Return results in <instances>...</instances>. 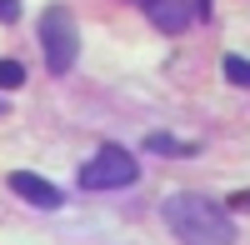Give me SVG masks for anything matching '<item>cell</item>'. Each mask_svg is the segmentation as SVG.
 I'll return each mask as SVG.
<instances>
[{
    "instance_id": "cell-4",
    "label": "cell",
    "mask_w": 250,
    "mask_h": 245,
    "mask_svg": "<svg viewBox=\"0 0 250 245\" xmlns=\"http://www.w3.org/2000/svg\"><path fill=\"white\" fill-rule=\"evenodd\" d=\"M10 190L20 195V200H30V205H40V210H60V185H50L45 175H35V170H10Z\"/></svg>"
},
{
    "instance_id": "cell-3",
    "label": "cell",
    "mask_w": 250,
    "mask_h": 245,
    "mask_svg": "<svg viewBox=\"0 0 250 245\" xmlns=\"http://www.w3.org/2000/svg\"><path fill=\"white\" fill-rule=\"evenodd\" d=\"M135 155L125 145H100L85 165H80V190H120V185H135Z\"/></svg>"
},
{
    "instance_id": "cell-5",
    "label": "cell",
    "mask_w": 250,
    "mask_h": 245,
    "mask_svg": "<svg viewBox=\"0 0 250 245\" xmlns=\"http://www.w3.org/2000/svg\"><path fill=\"white\" fill-rule=\"evenodd\" d=\"M145 5H150V20H155V25L160 30H185V25H190V15H195V5H190V0H145Z\"/></svg>"
},
{
    "instance_id": "cell-1",
    "label": "cell",
    "mask_w": 250,
    "mask_h": 245,
    "mask_svg": "<svg viewBox=\"0 0 250 245\" xmlns=\"http://www.w3.org/2000/svg\"><path fill=\"white\" fill-rule=\"evenodd\" d=\"M165 225L175 230L180 245H235V220L225 215L215 200H205L195 190H175L160 200Z\"/></svg>"
},
{
    "instance_id": "cell-7",
    "label": "cell",
    "mask_w": 250,
    "mask_h": 245,
    "mask_svg": "<svg viewBox=\"0 0 250 245\" xmlns=\"http://www.w3.org/2000/svg\"><path fill=\"white\" fill-rule=\"evenodd\" d=\"M225 80H230V85H245V90H250V60H240V55H225Z\"/></svg>"
},
{
    "instance_id": "cell-10",
    "label": "cell",
    "mask_w": 250,
    "mask_h": 245,
    "mask_svg": "<svg viewBox=\"0 0 250 245\" xmlns=\"http://www.w3.org/2000/svg\"><path fill=\"white\" fill-rule=\"evenodd\" d=\"M230 210H250V190H235L230 195Z\"/></svg>"
},
{
    "instance_id": "cell-2",
    "label": "cell",
    "mask_w": 250,
    "mask_h": 245,
    "mask_svg": "<svg viewBox=\"0 0 250 245\" xmlns=\"http://www.w3.org/2000/svg\"><path fill=\"white\" fill-rule=\"evenodd\" d=\"M40 50H45V65L55 75H65L75 65V50H80V30H75V15L65 5H45L40 15Z\"/></svg>"
},
{
    "instance_id": "cell-11",
    "label": "cell",
    "mask_w": 250,
    "mask_h": 245,
    "mask_svg": "<svg viewBox=\"0 0 250 245\" xmlns=\"http://www.w3.org/2000/svg\"><path fill=\"white\" fill-rule=\"evenodd\" d=\"M190 5H195V15H205V10H210V0H190Z\"/></svg>"
},
{
    "instance_id": "cell-9",
    "label": "cell",
    "mask_w": 250,
    "mask_h": 245,
    "mask_svg": "<svg viewBox=\"0 0 250 245\" xmlns=\"http://www.w3.org/2000/svg\"><path fill=\"white\" fill-rule=\"evenodd\" d=\"M15 15H20V0H0V20H5V25H10Z\"/></svg>"
},
{
    "instance_id": "cell-8",
    "label": "cell",
    "mask_w": 250,
    "mask_h": 245,
    "mask_svg": "<svg viewBox=\"0 0 250 245\" xmlns=\"http://www.w3.org/2000/svg\"><path fill=\"white\" fill-rule=\"evenodd\" d=\"M15 85H25V65L20 60H0V90H15Z\"/></svg>"
},
{
    "instance_id": "cell-6",
    "label": "cell",
    "mask_w": 250,
    "mask_h": 245,
    "mask_svg": "<svg viewBox=\"0 0 250 245\" xmlns=\"http://www.w3.org/2000/svg\"><path fill=\"white\" fill-rule=\"evenodd\" d=\"M145 150H155V155H195L190 140H175V135H145Z\"/></svg>"
}]
</instances>
